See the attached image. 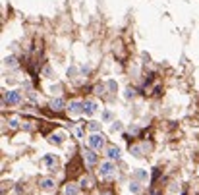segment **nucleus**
I'll use <instances>...</instances> for the list:
<instances>
[{"instance_id":"obj_23","label":"nucleus","mask_w":199,"mask_h":195,"mask_svg":"<svg viewBox=\"0 0 199 195\" xmlns=\"http://www.w3.org/2000/svg\"><path fill=\"white\" fill-rule=\"evenodd\" d=\"M104 195H110V193H104Z\"/></svg>"},{"instance_id":"obj_1","label":"nucleus","mask_w":199,"mask_h":195,"mask_svg":"<svg viewBox=\"0 0 199 195\" xmlns=\"http://www.w3.org/2000/svg\"><path fill=\"white\" fill-rule=\"evenodd\" d=\"M114 172H116L114 164H112L110 160H107V162H102V164H101V170H99V176L107 180V178H112V176H114Z\"/></svg>"},{"instance_id":"obj_5","label":"nucleus","mask_w":199,"mask_h":195,"mask_svg":"<svg viewBox=\"0 0 199 195\" xmlns=\"http://www.w3.org/2000/svg\"><path fill=\"white\" fill-rule=\"evenodd\" d=\"M83 157H85V162L89 164V166H93V164L97 162V153L93 151V149H83Z\"/></svg>"},{"instance_id":"obj_13","label":"nucleus","mask_w":199,"mask_h":195,"mask_svg":"<svg viewBox=\"0 0 199 195\" xmlns=\"http://www.w3.org/2000/svg\"><path fill=\"white\" fill-rule=\"evenodd\" d=\"M134 176L137 178V180H147V178H149V174H147L145 170H135V172H134Z\"/></svg>"},{"instance_id":"obj_19","label":"nucleus","mask_w":199,"mask_h":195,"mask_svg":"<svg viewBox=\"0 0 199 195\" xmlns=\"http://www.w3.org/2000/svg\"><path fill=\"white\" fill-rule=\"evenodd\" d=\"M134 95H135V93H134V89H131V87H128V89H126V95H124V97L128 99V101H130V99L134 97Z\"/></svg>"},{"instance_id":"obj_17","label":"nucleus","mask_w":199,"mask_h":195,"mask_svg":"<svg viewBox=\"0 0 199 195\" xmlns=\"http://www.w3.org/2000/svg\"><path fill=\"white\" fill-rule=\"evenodd\" d=\"M102 120H104V122L112 120V112L110 110H104V112H102Z\"/></svg>"},{"instance_id":"obj_9","label":"nucleus","mask_w":199,"mask_h":195,"mask_svg":"<svg viewBox=\"0 0 199 195\" xmlns=\"http://www.w3.org/2000/svg\"><path fill=\"white\" fill-rule=\"evenodd\" d=\"M54 186H56L54 180H50V178H45V180H41V187H43L45 191H52V189H54Z\"/></svg>"},{"instance_id":"obj_22","label":"nucleus","mask_w":199,"mask_h":195,"mask_svg":"<svg viewBox=\"0 0 199 195\" xmlns=\"http://www.w3.org/2000/svg\"><path fill=\"white\" fill-rule=\"evenodd\" d=\"M10 126H12V128H16V126H18V118H12V120H10Z\"/></svg>"},{"instance_id":"obj_6","label":"nucleus","mask_w":199,"mask_h":195,"mask_svg":"<svg viewBox=\"0 0 199 195\" xmlns=\"http://www.w3.org/2000/svg\"><path fill=\"white\" fill-rule=\"evenodd\" d=\"M43 164L54 170L56 164H58V157H56V155H45V157H43Z\"/></svg>"},{"instance_id":"obj_2","label":"nucleus","mask_w":199,"mask_h":195,"mask_svg":"<svg viewBox=\"0 0 199 195\" xmlns=\"http://www.w3.org/2000/svg\"><path fill=\"white\" fill-rule=\"evenodd\" d=\"M21 102V93L19 91H10L4 97V104H19Z\"/></svg>"},{"instance_id":"obj_11","label":"nucleus","mask_w":199,"mask_h":195,"mask_svg":"<svg viewBox=\"0 0 199 195\" xmlns=\"http://www.w3.org/2000/svg\"><path fill=\"white\" fill-rule=\"evenodd\" d=\"M64 193L66 195H77L79 193V186H77V184H68L66 189H64Z\"/></svg>"},{"instance_id":"obj_7","label":"nucleus","mask_w":199,"mask_h":195,"mask_svg":"<svg viewBox=\"0 0 199 195\" xmlns=\"http://www.w3.org/2000/svg\"><path fill=\"white\" fill-rule=\"evenodd\" d=\"M107 157L110 158V160H118V158H120V149L116 147V145H108V149H107Z\"/></svg>"},{"instance_id":"obj_20","label":"nucleus","mask_w":199,"mask_h":195,"mask_svg":"<svg viewBox=\"0 0 199 195\" xmlns=\"http://www.w3.org/2000/svg\"><path fill=\"white\" fill-rule=\"evenodd\" d=\"M91 186V180L89 178H81V187H89Z\"/></svg>"},{"instance_id":"obj_18","label":"nucleus","mask_w":199,"mask_h":195,"mask_svg":"<svg viewBox=\"0 0 199 195\" xmlns=\"http://www.w3.org/2000/svg\"><path fill=\"white\" fill-rule=\"evenodd\" d=\"M6 66H12V68H16V58H14V56H10V58H6Z\"/></svg>"},{"instance_id":"obj_14","label":"nucleus","mask_w":199,"mask_h":195,"mask_svg":"<svg viewBox=\"0 0 199 195\" xmlns=\"http://www.w3.org/2000/svg\"><path fill=\"white\" fill-rule=\"evenodd\" d=\"M89 130L99 133V131H101V124H99V122H89Z\"/></svg>"},{"instance_id":"obj_15","label":"nucleus","mask_w":199,"mask_h":195,"mask_svg":"<svg viewBox=\"0 0 199 195\" xmlns=\"http://www.w3.org/2000/svg\"><path fill=\"white\" fill-rule=\"evenodd\" d=\"M130 191H131V193H139V191H141V187H139L137 182H131V184H130Z\"/></svg>"},{"instance_id":"obj_4","label":"nucleus","mask_w":199,"mask_h":195,"mask_svg":"<svg viewBox=\"0 0 199 195\" xmlns=\"http://www.w3.org/2000/svg\"><path fill=\"white\" fill-rule=\"evenodd\" d=\"M89 145H91L93 149H102V145H104V137H102L101 133L89 135Z\"/></svg>"},{"instance_id":"obj_16","label":"nucleus","mask_w":199,"mask_h":195,"mask_svg":"<svg viewBox=\"0 0 199 195\" xmlns=\"http://www.w3.org/2000/svg\"><path fill=\"white\" fill-rule=\"evenodd\" d=\"M130 153L134 155V157H143V155H141V149H139L137 145H135V147H130Z\"/></svg>"},{"instance_id":"obj_3","label":"nucleus","mask_w":199,"mask_h":195,"mask_svg":"<svg viewBox=\"0 0 199 195\" xmlns=\"http://www.w3.org/2000/svg\"><path fill=\"white\" fill-rule=\"evenodd\" d=\"M81 112H83V102L72 101L68 104V114H70V116H77V114H81Z\"/></svg>"},{"instance_id":"obj_12","label":"nucleus","mask_w":199,"mask_h":195,"mask_svg":"<svg viewBox=\"0 0 199 195\" xmlns=\"http://www.w3.org/2000/svg\"><path fill=\"white\" fill-rule=\"evenodd\" d=\"M48 141L54 143V145H60L62 141H64V135H62V133H52L50 137H48Z\"/></svg>"},{"instance_id":"obj_8","label":"nucleus","mask_w":199,"mask_h":195,"mask_svg":"<svg viewBox=\"0 0 199 195\" xmlns=\"http://www.w3.org/2000/svg\"><path fill=\"white\" fill-rule=\"evenodd\" d=\"M97 112V104L93 101H85L83 102V114H87V116H93Z\"/></svg>"},{"instance_id":"obj_21","label":"nucleus","mask_w":199,"mask_h":195,"mask_svg":"<svg viewBox=\"0 0 199 195\" xmlns=\"http://www.w3.org/2000/svg\"><path fill=\"white\" fill-rule=\"evenodd\" d=\"M122 130V122H114V126H112V131H120Z\"/></svg>"},{"instance_id":"obj_10","label":"nucleus","mask_w":199,"mask_h":195,"mask_svg":"<svg viewBox=\"0 0 199 195\" xmlns=\"http://www.w3.org/2000/svg\"><path fill=\"white\" fill-rule=\"evenodd\" d=\"M64 106H66V102L62 101V99H54V101L50 102V108H52V110H54V112H60V110H62V108H64Z\"/></svg>"}]
</instances>
